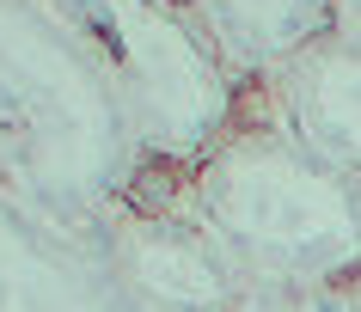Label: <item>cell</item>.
Wrapping results in <instances>:
<instances>
[{
  "label": "cell",
  "instance_id": "6da1fadb",
  "mask_svg": "<svg viewBox=\"0 0 361 312\" xmlns=\"http://www.w3.org/2000/svg\"><path fill=\"white\" fill-rule=\"evenodd\" d=\"M159 172V166H153ZM171 208L202 227L245 282L343 288L361 270V177L312 154L276 111H245L190 172H166Z\"/></svg>",
  "mask_w": 361,
  "mask_h": 312
},
{
  "label": "cell",
  "instance_id": "7a4b0ae2",
  "mask_svg": "<svg viewBox=\"0 0 361 312\" xmlns=\"http://www.w3.org/2000/svg\"><path fill=\"white\" fill-rule=\"evenodd\" d=\"M0 172L68 227H98L141 172L111 68L56 0H0Z\"/></svg>",
  "mask_w": 361,
  "mask_h": 312
},
{
  "label": "cell",
  "instance_id": "3957f363",
  "mask_svg": "<svg viewBox=\"0 0 361 312\" xmlns=\"http://www.w3.org/2000/svg\"><path fill=\"white\" fill-rule=\"evenodd\" d=\"M111 68L141 166L190 172L245 111L251 86L214 49L196 0H56Z\"/></svg>",
  "mask_w": 361,
  "mask_h": 312
},
{
  "label": "cell",
  "instance_id": "277c9868",
  "mask_svg": "<svg viewBox=\"0 0 361 312\" xmlns=\"http://www.w3.org/2000/svg\"><path fill=\"white\" fill-rule=\"evenodd\" d=\"M116 288L147 312H233L245 275L184 208L123 190L98 215Z\"/></svg>",
  "mask_w": 361,
  "mask_h": 312
},
{
  "label": "cell",
  "instance_id": "5b68a950",
  "mask_svg": "<svg viewBox=\"0 0 361 312\" xmlns=\"http://www.w3.org/2000/svg\"><path fill=\"white\" fill-rule=\"evenodd\" d=\"M111 282L98 227H68L0 190V312H92Z\"/></svg>",
  "mask_w": 361,
  "mask_h": 312
},
{
  "label": "cell",
  "instance_id": "8992f818",
  "mask_svg": "<svg viewBox=\"0 0 361 312\" xmlns=\"http://www.w3.org/2000/svg\"><path fill=\"white\" fill-rule=\"evenodd\" d=\"M264 104L331 166L361 177V37L324 31L257 86Z\"/></svg>",
  "mask_w": 361,
  "mask_h": 312
},
{
  "label": "cell",
  "instance_id": "52a82bcc",
  "mask_svg": "<svg viewBox=\"0 0 361 312\" xmlns=\"http://www.w3.org/2000/svg\"><path fill=\"white\" fill-rule=\"evenodd\" d=\"M214 49L251 92L282 61H294L306 43L337 31V0H196Z\"/></svg>",
  "mask_w": 361,
  "mask_h": 312
},
{
  "label": "cell",
  "instance_id": "ba28073f",
  "mask_svg": "<svg viewBox=\"0 0 361 312\" xmlns=\"http://www.w3.org/2000/svg\"><path fill=\"white\" fill-rule=\"evenodd\" d=\"M233 312H324L319 288H288V282H245Z\"/></svg>",
  "mask_w": 361,
  "mask_h": 312
},
{
  "label": "cell",
  "instance_id": "9c48e42d",
  "mask_svg": "<svg viewBox=\"0 0 361 312\" xmlns=\"http://www.w3.org/2000/svg\"><path fill=\"white\" fill-rule=\"evenodd\" d=\"M337 31L361 37V0H337Z\"/></svg>",
  "mask_w": 361,
  "mask_h": 312
},
{
  "label": "cell",
  "instance_id": "30bf717a",
  "mask_svg": "<svg viewBox=\"0 0 361 312\" xmlns=\"http://www.w3.org/2000/svg\"><path fill=\"white\" fill-rule=\"evenodd\" d=\"M92 312H147V306H135L129 294H123V288H116V282H111V294H104V300H98Z\"/></svg>",
  "mask_w": 361,
  "mask_h": 312
},
{
  "label": "cell",
  "instance_id": "8fae6325",
  "mask_svg": "<svg viewBox=\"0 0 361 312\" xmlns=\"http://www.w3.org/2000/svg\"><path fill=\"white\" fill-rule=\"evenodd\" d=\"M331 294H337V300H343V306H349V312H361V270L349 275V282H343V288H331Z\"/></svg>",
  "mask_w": 361,
  "mask_h": 312
},
{
  "label": "cell",
  "instance_id": "7c38bea8",
  "mask_svg": "<svg viewBox=\"0 0 361 312\" xmlns=\"http://www.w3.org/2000/svg\"><path fill=\"white\" fill-rule=\"evenodd\" d=\"M0 190H6V172H0Z\"/></svg>",
  "mask_w": 361,
  "mask_h": 312
}]
</instances>
